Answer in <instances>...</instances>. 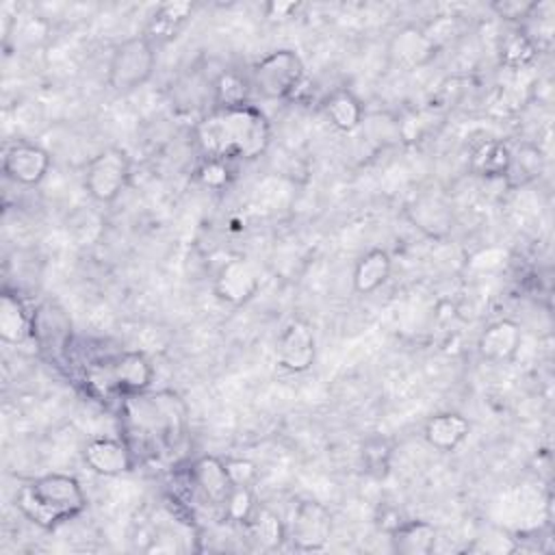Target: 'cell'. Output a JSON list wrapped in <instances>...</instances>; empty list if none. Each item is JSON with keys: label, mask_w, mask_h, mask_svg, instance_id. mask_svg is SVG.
Instances as JSON below:
<instances>
[{"label": "cell", "mask_w": 555, "mask_h": 555, "mask_svg": "<svg viewBox=\"0 0 555 555\" xmlns=\"http://www.w3.org/2000/svg\"><path fill=\"white\" fill-rule=\"evenodd\" d=\"M82 460L93 473L102 477H117L132 470L134 451L126 440L100 436V438H91L85 444Z\"/></svg>", "instance_id": "10"}, {"label": "cell", "mask_w": 555, "mask_h": 555, "mask_svg": "<svg viewBox=\"0 0 555 555\" xmlns=\"http://www.w3.org/2000/svg\"><path fill=\"white\" fill-rule=\"evenodd\" d=\"M501 63L509 69H522L527 67L535 54H538V46L529 39V35L520 28V30H512L501 39Z\"/></svg>", "instance_id": "26"}, {"label": "cell", "mask_w": 555, "mask_h": 555, "mask_svg": "<svg viewBox=\"0 0 555 555\" xmlns=\"http://www.w3.org/2000/svg\"><path fill=\"white\" fill-rule=\"evenodd\" d=\"M332 535V514L317 501H301L293 514L288 540L297 551H323Z\"/></svg>", "instance_id": "7"}, {"label": "cell", "mask_w": 555, "mask_h": 555, "mask_svg": "<svg viewBox=\"0 0 555 555\" xmlns=\"http://www.w3.org/2000/svg\"><path fill=\"white\" fill-rule=\"evenodd\" d=\"M468 434L470 423L460 412H440L425 423V440L442 453L455 451L468 438Z\"/></svg>", "instance_id": "17"}, {"label": "cell", "mask_w": 555, "mask_h": 555, "mask_svg": "<svg viewBox=\"0 0 555 555\" xmlns=\"http://www.w3.org/2000/svg\"><path fill=\"white\" fill-rule=\"evenodd\" d=\"M33 340L41 351L63 356L72 340V323L67 314L50 301L41 304L37 310H33Z\"/></svg>", "instance_id": "13"}, {"label": "cell", "mask_w": 555, "mask_h": 555, "mask_svg": "<svg viewBox=\"0 0 555 555\" xmlns=\"http://www.w3.org/2000/svg\"><path fill=\"white\" fill-rule=\"evenodd\" d=\"M121 418L126 434L154 455L176 449L186 431V405L171 390L126 395Z\"/></svg>", "instance_id": "2"}, {"label": "cell", "mask_w": 555, "mask_h": 555, "mask_svg": "<svg viewBox=\"0 0 555 555\" xmlns=\"http://www.w3.org/2000/svg\"><path fill=\"white\" fill-rule=\"evenodd\" d=\"M256 499H254V492H251V486H232L228 499L223 501V509H225V516L232 520V522H238V525H245L249 520V516L254 514L256 509Z\"/></svg>", "instance_id": "27"}, {"label": "cell", "mask_w": 555, "mask_h": 555, "mask_svg": "<svg viewBox=\"0 0 555 555\" xmlns=\"http://www.w3.org/2000/svg\"><path fill=\"white\" fill-rule=\"evenodd\" d=\"M438 50L440 48L425 33V28L418 26H403L395 33L388 46L390 61L403 69H416L427 65L438 54Z\"/></svg>", "instance_id": "14"}, {"label": "cell", "mask_w": 555, "mask_h": 555, "mask_svg": "<svg viewBox=\"0 0 555 555\" xmlns=\"http://www.w3.org/2000/svg\"><path fill=\"white\" fill-rule=\"evenodd\" d=\"M191 483L202 492V496L212 505H223L232 490V481L225 470V460L215 455H202L191 464Z\"/></svg>", "instance_id": "15"}, {"label": "cell", "mask_w": 555, "mask_h": 555, "mask_svg": "<svg viewBox=\"0 0 555 555\" xmlns=\"http://www.w3.org/2000/svg\"><path fill=\"white\" fill-rule=\"evenodd\" d=\"M438 531L427 520H401L390 531L392 551L401 555H429L436 548Z\"/></svg>", "instance_id": "19"}, {"label": "cell", "mask_w": 555, "mask_h": 555, "mask_svg": "<svg viewBox=\"0 0 555 555\" xmlns=\"http://www.w3.org/2000/svg\"><path fill=\"white\" fill-rule=\"evenodd\" d=\"M538 7L535 0H496L490 4V9L509 22H525L529 20V15L533 13V9Z\"/></svg>", "instance_id": "30"}, {"label": "cell", "mask_w": 555, "mask_h": 555, "mask_svg": "<svg viewBox=\"0 0 555 555\" xmlns=\"http://www.w3.org/2000/svg\"><path fill=\"white\" fill-rule=\"evenodd\" d=\"M195 137L206 156L251 160L269 147L271 126L258 106L243 104L234 108H212L197 124Z\"/></svg>", "instance_id": "1"}, {"label": "cell", "mask_w": 555, "mask_h": 555, "mask_svg": "<svg viewBox=\"0 0 555 555\" xmlns=\"http://www.w3.org/2000/svg\"><path fill=\"white\" fill-rule=\"evenodd\" d=\"M520 340H522L520 325L512 319H499L481 332L477 340V349H479V356L488 362H507L516 356Z\"/></svg>", "instance_id": "16"}, {"label": "cell", "mask_w": 555, "mask_h": 555, "mask_svg": "<svg viewBox=\"0 0 555 555\" xmlns=\"http://www.w3.org/2000/svg\"><path fill=\"white\" fill-rule=\"evenodd\" d=\"M299 4L295 2H271L267 4V17L269 20H286V17H293V13L297 11Z\"/></svg>", "instance_id": "32"}, {"label": "cell", "mask_w": 555, "mask_h": 555, "mask_svg": "<svg viewBox=\"0 0 555 555\" xmlns=\"http://www.w3.org/2000/svg\"><path fill=\"white\" fill-rule=\"evenodd\" d=\"M362 462L364 470L377 479L388 475L390 466V451L382 438H369L362 447Z\"/></svg>", "instance_id": "29"}, {"label": "cell", "mask_w": 555, "mask_h": 555, "mask_svg": "<svg viewBox=\"0 0 555 555\" xmlns=\"http://www.w3.org/2000/svg\"><path fill=\"white\" fill-rule=\"evenodd\" d=\"M323 111L332 121V126L343 132L356 130L364 119L362 102L349 89L332 91L323 102Z\"/></svg>", "instance_id": "22"}, {"label": "cell", "mask_w": 555, "mask_h": 555, "mask_svg": "<svg viewBox=\"0 0 555 555\" xmlns=\"http://www.w3.org/2000/svg\"><path fill=\"white\" fill-rule=\"evenodd\" d=\"M50 169V154L35 143H13L2 158V171L17 184L35 186Z\"/></svg>", "instance_id": "11"}, {"label": "cell", "mask_w": 555, "mask_h": 555, "mask_svg": "<svg viewBox=\"0 0 555 555\" xmlns=\"http://www.w3.org/2000/svg\"><path fill=\"white\" fill-rule=\"evenodd\" d=\"M106 386L121 397L145 392L154 377V366L141 351H124L104 366Z\"/></svg>", "instance_id": "9"}, {"label": "cell", "mask_w": 555, "mask_h": 555, "mask_svg": "<svg viewBox=\"0 0 555 555\" xmlns=\"http://www.w3.org/2000/svg\"><path fill=\"white\" fill-rule=\"evenodd\" d=\"M195 176H197V180H199L206 189L221 191L223 186L230 184V178H232L230 160H225V158H215V156H206V158L199 163Z\"/></svg>", "instance_id": "28"}, {"label": "cell", "mask_w": 555, "mask_h": 555, "mask_svg": "<svg viewBox=\"0 0 555 555\" xmlns=\"http://www.w3.org/2000/svg\"><path fill=\"white\" fill-rule=\"evenodd\" d=\"M245 529H247L249 538L260 548H267V551L280 548L286 540V527L282 525L280 516L273 509L264 507V505H256L254 514L245 522Z\"/></svg>", "instance_id": "23"}, {"label": "cell", "mask_w": 555, "mask_h": 555, "mask_svg": "<svg viewBox=\"0 0 555 555\" xmlns=\"http://www.w3.org/2000/svg\"><path fill=\"white\" fill-rule=\"evenodd\" d=\"M0 338L9 345H20L33 338V312L20 295L9 291L0 295Z\"/></svg>", "instance_id": "18"}, {"label": "cell", "mask_w": 555, "mask_h": 555, "mask_svg": "<svg viewBox=\"0 0 555 555\" xmlns=\"http://www.w3.org/2000/svg\"><path fill=\"white\" fill-rule=\"evenodd\" d=\"M258 286H260V278L256 269L243 258H232L219 269L212 291L217 299L232 306H241L258 293Z\"/></svg>", "instance_id": "12"}, {"label": "cell", "mask_w": 555, "mask_h": 555, "mask_svg": "<svg viewBox=\"0 0 555 555\" xmlns=\"http://www.w3.org/2000/svg\"><path fill=\"white\" fill-rule=\"evenodd\" d=\"M278 364L291 373H304L314 364L317 340L308 321L293 319L286 323L275 347Z\"/></svg>", "instance_id": "8"}, {"label": "cell", "mask_w": 555, "mask_h": 555, "mask_svg": "<svg viewBox=\"0 0 555 555\" xmlns=\"http://www.w3.org/2000/svg\"><path fill=\"white\" fill-rule=\"evenodd\" d=\"M304 78V63L293 50H275L251 67V85L267 100L288 98Z\"/></svg>", "instance_id": "5"}, {"label": "cell", "mask_w": 555, "mask_h": 555, "mask_svg": "<svg viewBox=\"0 0 555 555\" xmlns=\"http://www.w3.org/2000/svg\"><path fill=\"white\" fill-rule=\"evenodd\" d=\"M225 470L232 481V486H251L256 481V464L247 457H228L225 460Z\"/></svg>", "instance_id": "31"}, {"label": "cell", "mask_w": 555, "mask_h": 555, "mask_svg": "<svg viewBox=\"0 0 555 555\" xmlns=\"http://www.w3.org/2000/svg\"><path fill=\"white\" fill-rule=\"evenodd\" d=\"M154 65V43L145 35L128 37L113 50L108 63V87L117 93H130L150 80Z\"/></svg>", "instance_id": "4"}, {"label": "cell", "mask_w": 555, "mask_h": 555, "mask_svg": "<svg viewBox=\"0 0 555 555\" xmlns=\"http://www.w3.org/2000/svg\"><path fill=\"white\" fill-rule=\"evenodd\" d=\"M193 4L191 2H163L156 7V11L150 15L147 20V28H145V37L154 43H163L173 39L180 28L186 24V20L191 17Z\"/></svg>", "instance_id": "21"}, {"label": "cell", "mask_w": 555, "mask_h": 555, "mask_svg": "<svg viewBox=\"0 0 555 555\" xmlns=\"http://www.w3.org/2000/svg\"><path fill=\"white\" fill-rule=\"evenodd\" d=\"M249 82L236 69H223L212 85L215 108H234L249 104Z\"/></svg>", "instance_id": "25"}, {"label": "cell", "mask_w": 555, "mask_h": 555, "mask_svg": "<svg viewBox=\"0 0 555 555\" xmlns=\"http://www.w3.org/2000/svg\"><path fill=\"white\" fill-rule=\"evenodd\" d=\"M512 165V152L503 141H483L470 156V169L483 178H505Z\"/></svg>", "instance_id": "24"}, {"label": "cell", "mask_w": 555, "mask_h": 555, "mask_svg": "<svg viewBox=\"0 0 555 555\" xmlns=\"http://www.w3.org/2000/svg\"><path fill=\"white\" fill-rule=\"evenodd\" d=\"M128 178L130 160L119 147L102 150L85 167V189L100 204L113 202L128 184Z\"/></svg>", "instance_id": "6"}, {"label": "cell", "mask_w": 555, "mask_h": 555, "mask_svg": "<svg viewBox=\"0 0 555 555\" xmlns=\"http://www.w3.org/2000/svg\"><path fill=\"white\" fill-rule=\"evenodd\" d=\"M390 271H392V260L388 251L382 247L369 249L364 256L358 258L353 267V275H351L353 291L360 295H369L377 291L382 284H386V280L390 278Z\"/></svg>", "instance_id": "20"}, {"label": "cell", "mask_w": 555, "mask_h": 555, "mask_svg": "<svg viewBox=\"0 0 555 555\" xmlns=\"http://www.w3.org/2000/svg\"><path fill=\"white\" fill-rule=\"evenodd\" d=\"M15 505L33 525L56 529L76 518L87 507V499L76 477L50 473L24 483L17 490Z\"/></svg>", "instance_id": "3"}]
</instances>
